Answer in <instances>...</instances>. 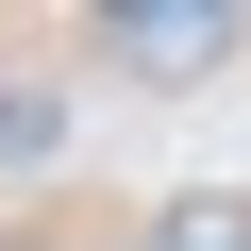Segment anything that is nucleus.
<instances>
[{
  "label": "nucleus",
  "instance_id": "f257e3e1",
  "mask_svg": "<svg viewBox=\"0 0 251 251\" xmlns=\"http://www.w3.org/2000/svg\"><path fill=\"white\" fill-rule=\"evenodd\" d=\"M117 50H134V67H218V50H234V17H201V0L168 17V0H151V17H117Z\"/></svg>",
  "mask_w": 251,
  "mask_h": 251
},
{
  "label": "nucleus",
  "instance_id": "f03ea898",
  "mask_svg": "<svg viewBox=\"0 0 251 251\" xmlns=\"http://www.w3.org/2000/svg\"><path fill=\"white\" fill-rule=\"evenodd\" d=\"M50 151H67V100L50 84H0V168H50Z\"/></svg>",
  "mask_w": 251,
  "mask_h": 251
}]
</instances>
